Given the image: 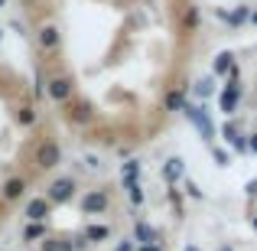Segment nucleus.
Listing matches in <instances>:
<instances>
[{
    "instance_id": "f257e3e1",
    "label": "nucleus",
    "mask_w": 257,
    "mask_h": 251,
    "mask_svg": "<svg viewBox=\"0 0 257 251\" xmlns=\"http://www.w3.org/2000/svg\"><path fill=\"white\" fill-rule=\"evenodd\" d=\"M78 193V183L72 180V176H59V180H52L49 186H46V199H49V206H65V202H72Z\"/></svg>"
},
{
    "instance_id": "f03ea898",
    "label": "nucleus",
    "mask_w": 257,
    "mask_h": 251,
    "mask_svg": "<svg viewBox=\"0 0 257 251\" xmlns=\"http://www.w3.org/2000/svg\"><path fill=\"white\" fill-rule=\"evenodd\" d=\"M33 163L39 170H56L62 163V147H59L56 140H43V144L36 147V153H33Z\"/></svg>"
},
{
    "instance_id": "7ed1b4c3",
    "label": "nucleus",
    "mask_w": 257,
    "mask_h": 251,
    "mask_svg": "<svg viewBox=\"0 0 257 251\" xmlns=\"http://www.w3.org/2000/svg\"><path fill=\"white\" fill-rule=\"evenodd\" d=\"M182 111H186V114H189V121L199 127L202 140H215V124H212V118L205 114V105H186Z\"/></svg>"
},
{
    "instance_id": "20e7f679",
    "label": "nucleus",
    "mask_w": 257,
    "mask_h": 251,
    "mask_svg": "<svg viewBox=\"0 0 257 251\" xmlns=\"http://www.w3.org/2000/svg\"><path fill=\"white\" fill-rule=\"evenodd\" d=\"M107 206H111L107 189H88V193L82 196V212L85 215H104Z\"/></svg>"
},
{
    "instance_id": "39448f33",
    "label": "nucleus",
    "mask_w": 257,
    "mask_h": 251,
    "mask_svg": "<svg viewBox=\"0 0 257 251\" xmlns=\"http://www.w3.org/2000/svg\"><path fill=\"white\" fill-rule=\"evenodd\" d=\"M46 95H49L52 101H59V105H65V101L75 98V85H72L69 75H56L46 82Z\"/></svg>"
},
{
    "instance_id": "423d86ee",
    "label": "nucleus",
    "mask_w": 257,
    "mask_h": 251,
    "mask_svg": "<svg viewBox=\"0 0 257 251\" xmlns=\"http://www.w3.org/2000/svg\"><path fill=\"white\" fill-rule=\"evenodd\" d=\"M65 118L72 121V124H91V118H94V111H91V101H82V98H72V101H65Z\"/></svg>"
},
{
    "instance_id": "0eeeda50",
    "label": "nucleus",
    "mask_w": 257,
    "mask_h": 251,
    "mask_svg": "<svg viewBox=\"0 0 257 251\" xmlns=\"http://www.w3.org/2000/svg\"><path fill=\"white\" fill-rule=\"evenodd\" d=\"M36 43H39V49H43V52H56L59 46H62V33H59V26L43 23V26H39V33H36Z\"/></svg>"
},
{
    "instance_id": "6e6552de",
    "label": "nucleus",
    "mask_w": 257,
    "mask_h": 251,
    "mask_svg": "<svg viewBox=\"0 0 257 251\" xmlns=\"http://www.w3.org/2000/svg\"><path fill=\"white\" fill-rule=\"evenodd\" d=\"M238 101H241V82H238V78H228L225 92H221V98H218L221 111H225V114H234V111H238Z\"/></svg>"
},
{
    "instance_id": "1a4fd4ad",
    "label": "nucleus",
    "mask_w": 257,
    "mask_h": 251,
    "mask_svg": "<svg viewBox=\"0 0 257 251\" xmlns=\"http://www.w3.org/2000/svg\"><path fill=\"white\" fill-rule=\"evenodd\" d=\"M49 215H52V206H49V199H46V196L26 202V219H30V222H46Z\"/></svg>"
},
{
    "instance_id": "9d476101",
    "label": "nucleus",
    "mask_w": 257,
    "mask_h": 251,
    "mask_svg": "<svg viewBox=\"0 0 257 251\" xmlns=\"http://www.w3.org/2000/svg\"><path fill=\"white\" fill-rule=\"evenodd\" d=\"M212 72L215 75H228V78H238V65H234V56L231 52H218L212 62Z\"/></svg>"
},
{
    "instance_id": "9b49d317",
    "label": "nucleus",
    "mask_w": 257,
    "mask_h": 251,
    "mask_svg": "<svg viewBox=\"0 0 257 251\" xmlns=\"http://www.w3.org/2000/svg\"><path fill=\"white\" fill-rule=\"evenodd\" d=\"M221 140H225V144H231L234 150H247V137L238 131V124H231V121L221 127Z\"/></svg>"
},
{
    "instance_id": "f8f14e48",
    "label": "nucleus",
    "mask_w": 257,
    "mask_h": 251,
    "mask_svg": "<svg viewBox=\"0 0 257 251\" xmlns=\"http://www.w3.org/2000/svg\"><path fill=\"white\" fill-rule=\"evenodd\" d=\"M23 193H26V180L23 176H10V180L4 183V189H0V196H4L7 202H17Z\"/></svg>"
},
{
    "instance_id": "ddd939ff",
    "label": "nucleus",
    "mask_w": 257,
    "mask_h": 251,
    "mask_svg": "<svg viewBox=\"0 0 257 251\" xmlns=\"http://www.w3.org/2000/svg\"><path fill=\"white\" fill-rule=\"evenodd\" d=\"M182 173H186V163H182V157H170V160L163 163V180L170 183V186H173L176 180H182Z\"/></svg>"
},
{
    "instance_id": "4468645a",
    "label": "nucleus",
    "mask_w": 257,
    "mask_h": 251,
    "mask_svg": "<svg viewBox=\"0 0 257 251\" xmlns=\"http://www.w3.org/2000/svg\"><path fill=\"white\" fill-rule=\"evenodd\" d=\"M182 108H186V92H182V88H170L166 98H163V111L176 114V111H182Z\"/></svg>"
},
{
    "instance_id": "2eb2a0df",
    "label": "nucleus",
    "mask_w": 257,
    "mask_h": 251,
    "mask_svg": "<svg viewBox=\"0 0 257 251\" xmlns=\"http://www.w3.org/2000/svg\"><path fill=\"white\" fill-rule=\"evenodd\" d=\"M247 17H251V10H247V7H238V10H231V13H228V10H218V20H225L228 26H241Z\"/></svg>"
},
{
    "instance_id": "dca6fc26",
    "label": "nucleus",
    "mask_w": 257,
    "mask_h": 251,
    "mask_svg": "<svg viewBox=\"0 0 257 251\" xmlns=\"http://www.w3.org/2000/svg\"><path fill=\"white\" fill-rule=\"evenodd\" d=\"M82 238L88 241V245H94V241H107V238H111V228H107V225H88L82 232Z\"/></svg>"
},
{
    "instance_id": "f3484780",
    "label": "nucleus",
    "mask_w": 257,
    "mask_h": 251,
    "mask_svg": "<svg viewBox=\"0 0 257 251\" xmlns=\"http://www.w3.org/2000/svg\"><path fill=\"white\" fill-rule=\"evenodd\" d=\"M39 251H75V248H72V238H43Z\"/></svg>"
},
{
    "instance_id": "a211bd4d",
    "label": "nucleus",
    "mask_w": 257,
    "mask_h": 251,
    "mask_svg": "<svg viewBox=\"0 0 257 251\" xmlns=\"http://www.w3.org/2000/svg\"><path fill=\"white\" fill-rule=\"evenodd\" d=\"M137 241H144V245H160L157 228H150L147 222H137Z\"/></svg>"
},
{
    "instance_id": "6ab92c4d",
    "label": "nucleus",
    "mask_w": 257,
    "mask_h": 251,
    "mask_svg": "<svg viewBox=\"0 0 257 251\" xmlns=\"http://www.w3.org/2000/svg\"><path fill=\"white\" fill-rule=\"evenodd\" d=\"M23 238L26 241H43L46 238V225L43 222H30V225L23 228Z\"/></svg>"
},
{
    "instance_id": "aec40b11",
    "label": "nucleus",
    "mask_w": 257,
    "mask_h": 251,
    "mask_svg": "<svg viewBox=\"0 0 257 251\" xmlns=\"http://www.w3.org/2000/svg\"><path fill=\"white\" fill-rule=\"evenodd\" d=\"M17 124H20V127H33V124H36V111H33L30 105L17 108Z\"/></svg>"
},
{
    "instance_id": "412c9836",
    "label": "nucleus",
    "mask_w": 257,
    "mask_h": 251,
    "mask_svg": "<svg viewBox=\"0 0 257 251\" xmlns=\"http://www.w3.org/2000/svg\"><path fill=\"white\" fill-rule=\"evenodd\" d=\"M137 176H140V163L137 160H127L124 170H120V183H137Z\"/></svg>"
},
{
    "instance_id": "4be33fe9",
    "label": "nucleus",
    "mask_w": 257,
    "mask_h": 251,
    "mask_svg": "<svg viewBox=\"0 0 257 251\" xmlns=\"http://www.w3.org/2000/svg\"><path fill=\"white\" fill-rule=\"evenodd\" d=\"M182 26H186V33H195V30H199V7H186Z\"/></svg>"
},
{
    "instance_id": "5701e85b",
    "label": "nucleus",
    "mask_w": 257,
    "mask_h": 251,
    "mask_svg": "<svg viewBox=\"0 0 257 251\" xmlns=\"http://www.w3.org/2000/svg\"><path fill=\"white\" fill-rule=\"evenodd\" d=\"M124 189H127V196H131L134 206H140V202H144V189H140V183H124Z\"/></svg>"
},
{
    "instance_id": "b1692460",
    "label": "nucleus",
    "mask_w": 257,
    "mask_h": 251,
    "mask_svg": "<svg viewBox=\"0 0 257 251\" xmlns=\"http://www.w3.org/2000/svg\"><path fill=\"white\" fill-rule=\"evenodd\" d=\"M212 92H215L212 78H202V82H195V95H199L202 101H205V98H208V95H212Z\"/></svg>"
},
{
    "instance_id": "393cba45",
    "label": "nucleus",
    "mask_w": 257,
    "mask_h": 251,
    "mask_svg": "<svg viewBox=\"0 0 257 251\" xmlns=\"http://www.w3.org/2000/svg\"><path fill=\"white\" fill-rule=\"evenodd\" d=\"M170 202H173V206H176V212H182V196H179V189H170Z\"/></svg>"
},
{
    "instance_id": "a878e982",
    "label": "nucleus",
    "mask_w": 257,
    "mask_h": 251,
    "mask_svg": "<svg viewBox=\"0 0 257 251\" xmlns=\"http://www.w3.org/2000/svg\"><path fill=\"white\" fill-rule=\"evenodd\" d=\"M212 157H215V163H221V166L228 163V153L221 150V147H215V150H212Z\"/></svg>"
},
{
    "instance_id": "bb28decb",
    "label": "nucleus",
    "mask_w": 257,
    "mask_h": 251,
    "mask_svg": "<svg viewBox=\"0 0 257 251\" xmlns=\"http://www.w3.org/2000/svg\"><path fill=\"white\" fill-rule=\"evenodd\" d=\"M247 150L257 153V134H247Z\"/></svg>"
},
{
    "instance_id": "cd10ccee",
    "label": "nucleus",
    "mask_w": 257,
    "mask_h": 251,
    "mask_svg": "<svg viewBox=\"0 0 257 251\" xmlns=\"http://www.w3.org/2000/svg\"><path fill=\"white\" fill-rule=\"evenodd\" d=\"M186 189H189V196H192V199H199V196H202V189H199V186H195V183H189V186H186Z\"/></svg>"
},
{
    "instance_id": "c85d7f7f",
    "label": "nucleus",
    "mask_w": 257,
    "mask_h": 251,
    "mask_svg": "<svg viewBox=\"0 0 257 251\" xmlns=\"http://www.w3.org/2000/svg\"><path fill=\"white\" fill-rule=\"evenodd\" d=\"M114 251H134V241H120V245L114 248Z\"/></svg>"
},
{
    "instance_id": "c756f323",
    "label": "nucleus",
    "mask_w": 257,
    "mask_h": 251,
    "mask_svg": "<svg viewBox=\"0 0 257 251\" xmlns=\"http://www.w3.org/2000/svg\"><path fill=\"white\" fill-rule=\"evenodd\" d=\"M244 189H247V196H257V180H251V183H247Z\"/></svg>"
},
{
    "instance_id": "7c9ffc66",
    "label": "nucleus",
    "mask_w": 257,
    "mask_h": 251,
    "mask_svg": "<svg viewBox=\"0 0 257 251\" xmlns=\"http://www.w3.org/2000/svg\"><path fill=\"white\" fill-rule=\"evenodd\" d=\"M137 251H163V248H160V245H140Z\"/></svg>"
},
{
    "instance_id": "2f4dec72",
    "label": "nucleus",
    "mask_w": 257,
    "mask_h": 251,
    "mask_svg": "<svg viewBox=\"0 0 257 251\" xmlns=\"http://www.w3.org/2000/svg\"><path fill=\"white\" fill-rule=\"evenodd\" d=\"M247 20H251V23L257 26V10H254V13H251V17H247Z\"/></svg>"
},
{
    "instance_id": "473e14b6",
    "label": "nucleus",
    "mask_w": 257,
    "mask_h": 251,
    "mask_svg": "<svg viewBox=\"0 0 257 251\" xmlns=\"http://www.w3.org/2000/svg\"><path fill=\"white\" fill-rule=\"evenodd\" d=\"M182 251H199V248H195V245H186V248H182Z\"/></svg>"
},
{
    "instance_id": "72a5a7b5",
    "label": "nucleus",
    "mask_w": 257,
    "mask_h": 251,
    "mask_svg": "<svg viewBox=\"0 0 257 251\" xmlns=\"http://www.w3.org/2000/svg\"><path fill=\"white\" fill-rule=\"evenodd\" d=\"M218 251H234V248H228V245H221V248H218Z\"/></svg>"
},
{
    "instance_id": "f704fd0d",
    "label": "nucleus",
    "mask_w": 257,
    "mask_h": 251,
    "mask_svg": "<svg viewBox=\"0 0 257 251\" xmlns=\"http://www.w3.org/2000/svg\"><path fill=\"white\" fill-rule=\"evenodd\" d=\"M4 4H7V0H0V7H4Z\"/></svg>"
},
{
    "instance_id": "c9c22d12",
    "label": "nucleus",
    "mask_w": 257,
    "mask_h": 251,
    "mask_svg": "<svg viewBox=\"0 0 257 251\" xmlns=\"http://www.w3.org/2000/svg\"><path fill=\"white\" fill-rule=\"evenodd\" d=\"M254 228H257V219H254Z\"/></svg>"
},
{
    "instance_id": "e433bc0d",
    "label": "nucleus",
    "mask_w": 257,
    "mask_h": 251,
    "mask_svg": "<svg viewBox=\"0 0 257 251\" xmlns=\"http://www.w3.org/2000/svg\"><path fill=\"white\" fill-rule=\"evenodd\" d=\"M0 39H4V36H0Z\"/></svg>"
}]
</instances>
